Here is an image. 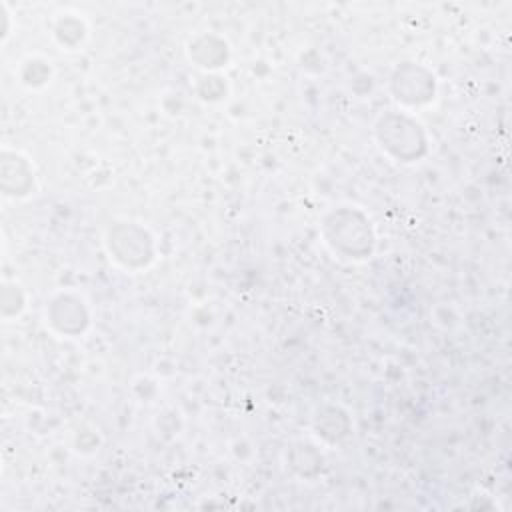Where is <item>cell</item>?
<instances>
[{
    "label": "cell",
    "instance_id": "6da1fadb",
    "mask_svg": "<svg viewBox=\"0 0 512 512\" xmlns=\"http://www.w3.org/2000/svg\"><path fill=\"white\" fill-rule=\"evenodd\" d=\"M324 234H326V242L334 250L346 254L348 258H354V248H352L350 236L354 238V242L360 248V252L364 254V258L372 252L374 236L370 230V222L358 210L332 212L324 222Z\"/></svg>",
    "mask_w": 512,
    "mask_h": 512
},
{
    "label": "cell",
    "instance_id": "7a4b0ae2",
    "mask_svg": "<svg viewBox=\"0 0 512 512\" xmlns=\"http://www.w3.org/2000/svg\"><path fill=\"white\" fill-rule=\"evenodd\" d=\"M376 132L382 142V148H386L402 162H410L424 152L426 140L420 130V124L410 120L408 116H382V120L376 126Z\"/></svg>",
    "mask_w": 512,
    "mask_h": 512
},
{
    "label": "cell",
    "instance_id": "3957f363",
    "mask_svg": "<svg viewBox=\"0 0 512 512\" xmlns=\"http://www.w3.org/2000/svg\"><path fill=\"white\" fill-rule=\"evenodd\" d=\"M424 70L418 68H410V70H400L396 72L392 84L396 86V98L402 100V102H408V104H420V102H426L430 100L434 94V78L430 74H426L424 78L420 76Z\"/></svg>",
    "mask_w": 512,
    "mask_h": 512
}]
</instances>
